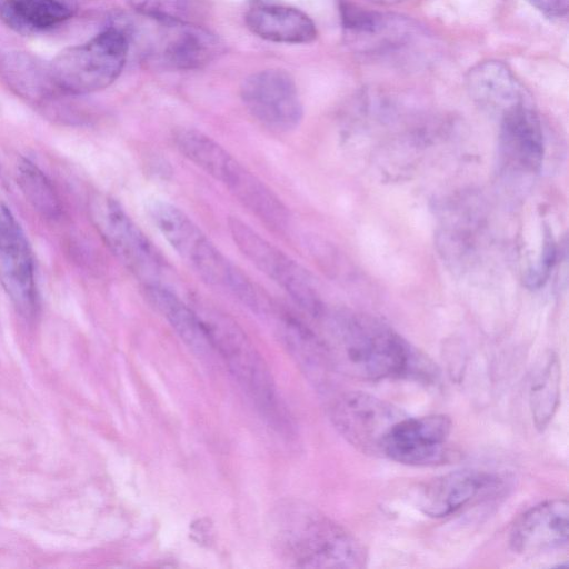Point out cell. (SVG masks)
I'll use <instances>...</instances> for the list:
<instances>
[{"instance_id":"6da1fadb","label":"cell","mask_w":569,"mask_h":569,"mask_svg":"<svg viewBox=\"0 0 569 569\" xmlns=\"http://www.w3.org/2000/svg\"><path fill=\"white\" fill-rule=\"evenodd\" d=\"M332 368L361 380H433L437 367L388 325L366 315H338L325 342Z\"/></svg>"},{"instance_id":"7a4b0ae2","label":"cell","mask_w":569,"mask_h":569,"mask_svg":"<svg viewBox=\"0 0 569 569\" xmlns=\"http://www.w3.org/2000/svg\"><path fill=\"white\" fill-rule=\"evenodd\" d=\"M271 530L276 550L295 567L366 566L365 546L342 526L306 505H280L272 515Z\"/></svg>"},{"instance_id":"3957f363","label":"cell","mask_w":569,"mask_h":569,"mask_svg":"<svg viewBox=\"0 0 569 569\" xmlns=\"http://www.w3.org/2000/svg\"><path fill=\"white\" fill-rule=\"evenodd\" d=\"M208 337L238 385L263 419L279 432L289 433L292 422L281 401L272 375L250 338L229 316L204 308L197 310Z\"/></svg>"},{"instance_id":"277c9868","label":"cell","mask_w":569,"mask_h":569,"mask_svg":"<svg viewBox=\"0 0 569 569\" xmlns=\"http://www.w3.org/2000/svg\"><path fill=\"white\" fill-rule=\"evenodd\" d=\"M147 210L164 240L204 282L238 300L248 292L251 279L211 242L183 210L160 199L152 200Z\"/></svg>"},{"instance_id":"5b68a950","label":"cell","mask_w":569,"mask_h":569,"mask_svg":"<svg viewBox=\"0 0 569 569\" xmlns=\"http://www.w3.org/2000/svg\"><path fill=\"white\" fill-rule=\"evenodd\" d=\"M129 50L127 32L112 26L89 41L62 50L49 67L58 90L86 94L109 87L121 73Z\"/></svg>"},{"instance_id":"8992f818","label":"cell","mask_w":569,"mask_h":569,"mask_svg":"<svg viewBox=\"0 0 569 569\" xmlns=\"http://www.w3.org/2000/svg\"><path fill=\"white\" fill-rule=\"evenodd\" d=\"M89 214L103 243L142 287L164 284L162 257L117 200L106 194L93 196Z\"/></svg>"},{"instance_id":"52a82bcc","label":"cell","mask_w":569,"mask_h":569,"mask_svg":"<svg viewBox=\"0 0 569 569\" xmlns=\"http://www.w3.org/2000/svg\"><path fill=\"white\" fill-rule=\"evenodd\" d=\"M228 229L238 250L259 271L276 282L306 312L319 316L322 303L310 274L291 257L237 217Z\"/></svg>"},{"instance_id":"ba28073f","label":"cell","mask_w":569,"mask_h":569,"mask_svg":"<svg viewBox=\"0 0 569 569\" xmlns=\"http://www.w3.org/2000/svg\"><path fill=\"white\" fill-rule=\"evenodd\" d=\"M405 416L390 402L361 391L345 392L330 407V419L338 432L371 455H381L386 437Z\"/></svg>"},{"instance_id":"9c48e42d","label":"cell","mask_w":569,"mask_h":569,"mask_svg":"<svg viewBox=\"0 0 569 569\" xmlns=\"http://www.w3.org/2000/svg\"><path fill=\"white\" fill-rule=\"evenodd\" d=\"M240 97L251 116L273 131L289 132L301 122L302 103L292 77L284 70L250 74L240 87Z\"/></svg>"},{"instance_id":"30bf717a","label":"cell","mask_w":569,"mask_h":569,"mask_svg":"<svg viewBox=\"0 0 569 569\" xmlns=\"http://www.w3.org/2000/svg\"><path fill=\"white\" fill-rule=\"evenodd\" d=\"M451 420L446 415L405 416L386 437L381 456L410 466H435L449 457Z\"/></svg>"},{"instance_id":"8fae6325","label":"cell","mask_w":569,"mask_h":569,"mask_svg":"<svg viewBox=\"0 0 569 569\" xmlns=\"http://www.w3.org/2000/svg\"><path fill=\"white\" fill-rule=\"evenodd\" d=\"M0 281L18 311L31 317L37 308L34 263L20 224L0 200Z\"/></svg>"},{"instance_id":"7c38bea8","label":"cell","mask_w":569,"mask_h":569,"mask_svg":"<svg viewBox=\"0 0 569 569\" xmlns=\"http://www.w3.org/2000/svg\"><path fill=\"white\" fill-rule=\"evenodd\" d=\"M156 42L150 44L152 56L166 67L176 70L202 68L222 52L216 34L198 23H163L156 21Z\"/></svg>"},{"instance_id":"4fadbf2b","label":"cell","mask_w":569,"mask_h":569,"mask_svg":"<svg viewBox=\"0 0 569 569\" xmlns=\"http://www.w3.org/2000/svg\"><path fill=\"white\" fill-rule=\"evenodd\" d=\"M569 506L566 499H552L533 506L512 525L509 543L521 555H533L568 545Z\"/></svg>"},{"instance_id":"5bb4252c","label":"cell","mask_w":569,"mask_h":569,"mask_svg":"<svg viewBox=\"0 0 569 569\" xmlns=\"http://www.w3.org/2000/svg\"><path fill=\"white\" fill-rule=\"evenodd\" d=\"M495 482L491 475L482 471H451L425 483L418 491L417 506L429 517H447L493 488Z\"/></svg>"},{"instance_id":"9a60e30c","label":"cell","mask_w":569,"mask_h":569,"mask_svg":"<svg viewBox=\"0 0 569 569\" xmlns=\"http://www.w3.org/2000/svg\"><path fill=\"white\" fill-rule=\"evenodd\" d=\"M501 147L511 164L536 171L543 158V136L540 120L528 102L515 106L501 114Z\"/></svg>"},{"instance_id":"2e32d148","label":"cell","mask_w":569,"mask_h":569,"mask_svg":"<svg viewBox=\"0 0 569 569\" xmlns=\"http://www.w3.org/2000/svg\"><path fill=\"white\" fill-rule=\"evenodd\" d=\"M467 87L471 97L483 108L499 112L528 102L521 82L509 67L498 60L477 63L467 74Z\"/></svg>"},{"instance_id":"e0dca14e","label":"cell","mask_w":569,"mask_h":569,"mask_svg":"<svg viewBox=\"0 0 569 569\" xmlns=\"http://www.w3.org/2000/svg\"><path fill=\"white\" fill-rule=\"evenodd\" d=\"M249 30L258 37L279 43H309L317 38V28L308 14L284 6H258L246 14Z\"/></svg>"},{"instance_id":"ac0fdd59","label":"cell","mask_w":569,"mask_h":569,"mask_svg":"<svg viewBox=\"0 0 569 569\" xmlns=\"http://www.w3.org/2000/svg\"><path fill=\"white\" fill-rule=\"evenodd\" d=\"M144 298L171 326L180 339L197 353L213 350L199 312L166 284L142 287Z\"/></svg>"},{"instance_id":"d6986e66","label":"cell","mask_w":569,"mask_h":569,"mask_svg":"<svg viewBox=\"0 0 569 569\" xmlns=\"http://www.w3.org/2000/svg\"><path fill=\"white\" fill-rule=\"evenodd\" d=\"M77 8V0H3L0 17L14 31L32 34L70 19Z\"/></svg>"},{"instance_id":"ffe728a7","label":"cell","mask_w":569,"mask_h":569,"mask_svg":"<svg viewBox=\"0 0 569 569\" xmlns=\"http://www.w3.org/2000/svg\"><path fill=\"white\" fill-rule=\"evenodd\" d=\"M278 331L297 363L313 380H321L331 367L325 341L290 313L278 318Z\"/></svg>"},{"instance_id":"44dd1931","label":"cell","mask_w":569,"mask_h":569,"mask_svg":"<svg viewBox=\"0 0 569 569\" xmlns=\"http://www.w3.org/2000/svg\"><path fill=\"white\" fill-rule=\"evenodd\" d=\"M561 366L549 352L537 363L529 389V405L536 428L543 430L553 418L560 399Z\"/></svg>"},{"instance_id":"7402d4cb","label":"cell","mask_w":569,"mask_h":569,"mask_svg":"<svg viewBox=\"0 0 569 569\" xmlns=\"http://www.w3.org/2000/svg\"><path fill=\"white\" fill-rule=\"evenodd\" d=\"M16 180L26 200L42 218H60L62 207L58 192L48 176L34 162L28 158H19L16 164Z\"/></svg>"},{"instance_id":"603a6c76","label":"cell","mask_w":569,"mask_h":569,"mask_svg":"<svg viewBox=\"0 0 569 569\" xmlns=\"http://www.w3.org/2000/svg\"><path fill=\"white\" fill-rule=\"evenodd\" d=\"M173 142L181 154L216 180L232 157L216 140L193 128L176 130Z\"/></svg>"},{"instance_id":"cb8c5ba5","label":"cell","mask_w":569,"mask_h":569,"mask_svg":"<svg viewBox=\"0 0 569 569\" xmlns=\"http://www.w3.org/2000/svg\"><path fill=\"white\" fill-rule=\"evenodd\" d=\"M340 14L347 36H351L359 42L365 39V44H371L372 40L381 38L385 40L391 37L388 34L391 28L401 26L390 16L372 12L349 2L340 3Z\"/></svg>"},{"instance_id":"d4e9b609","label":"cell","mask_w":569,"mask_h":569,"mask_svg":"<svg viewBox=\"0 0 569 569\" xmlns=\"http://www.w3.org/2000/svg\"><path fill=\"white\" fill-rule=\"evenodd\" d=\"M141 17L163 23H198L207 6L204 0H126Z\"/></svg>"},{"instance_id":"484cf974","label":"cell","mask_w":569,"mask_h":569,"mask_svg":"<svg viewBox=\"0 0 569 569\" xmlns=\"http://www.w3.org/2000/svg\"><path fill=\"white\" fill-rule=\"evenodd\" d=\"M549 18H561L568 12L569 0H526Z\"/></svg>"},{"instance_id":"4316f807","label":"cell","mask_w":569,"mask_h":569,"mask_svg":"<svg viewBox=\"0 0 569 569\" xmlns=\"http://www.w3.org/2000/svg\"><path fill=\"white\" fill-rule=\"evenodd\" d=\"M370 1L378 3V4L390 6V4L399 3L403 0H370Z\"/></svg>"}]
</instances>
